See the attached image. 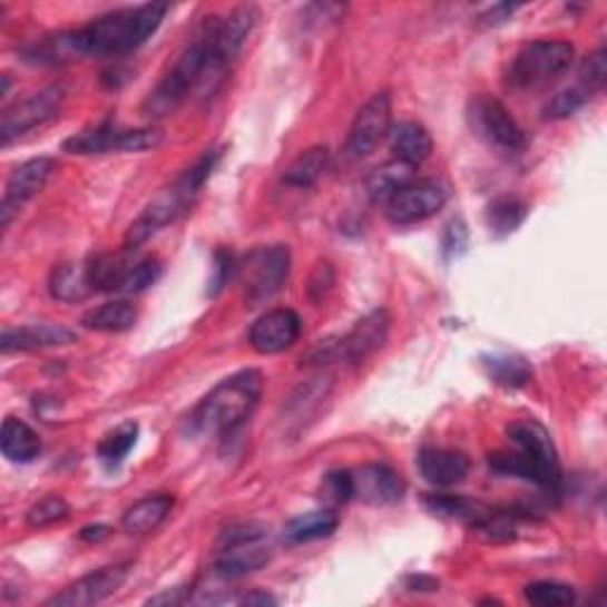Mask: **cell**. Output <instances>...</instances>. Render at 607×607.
Returning a JSON list of instances; mask_svg holds the SVG:
<instances>
[{"label":"cell","instance_id":"8992f818","mask_svg":"<svg viewBox=\"0 0 607 607\" xmlns=\"http://www.w3.org/2000/svg\"><path fill=\"white\" fill-rule=\"evenodd\" d=\"M273 548L268 544V529L264 525H241L221 537L218 556L214 560V575L218 579H243L271 562Z\"/></svg>","mask_w":607,"mask_h":607},{"label":"cell","instance_id":"60d3db41","mask_svg":"<svg viewBox=\"0 0 607 607\" xmlns=\"http://www.w3.org/2000/svg\"><path fill=\"white\" fill-rule=\"evenodd\" d=\"M233 271H235V256H233V252L216 249L214 266H212V278H209V287H207L209 297H216V294L228 285Z\"/></svg>","mask_w":607,"mask_h":607},{"label":"cell","instance_id":"7dc6e473","mask_svg":"<svg viewBox=\"0 0 607 607\" xmlns=\"http://www.w3.org/2000/svg\"><path fill=\"white\" fill-rule=\"evenodd\" d=\"M241 603L243 605H275V598L268 594H262V591H252V594L243 596Z\"/></svg>","mask_w":607,"mask_h":607},{"label":"cell","instance_id":"3957f363","mask_svg":"<svg viewBox=\"0 0 607 607\" xmlns=\"http://www.w3.org/2000/svg\"><path fill=\"white\" fill-rule=\"evenodd\" d=\"M224 77L214 65L212 52V17L202 22L193 36V41L183 48L174 67L164 74V79L150 90L143 102V115L147 119H161L174 115L176 109L190 98L199 86H209Z\"/></svg>","mask_w":607,"mask_h":607},{"label":"cell","instance_id":"83f0119b","mask_svg":"<svg viewBox=\"0 0 607 607\" xmlns=\"http://www.w3.org/2000/svg\"><path fill=\"white\" fill-rule=\"evenodd\" d=\"M425 503L434 515H439V518L466 522L472 529L480 527L493 512V508H489L480 501L463 499V496H453V493H432V496H428Z\"/></svg>","mask_w":607,"mask_h":607},{"label":"cell","instance_id":"e0dca14e","mask_svg":"<svg viewBox=\"0 0 607 607\" xmlns=\"http://www.w3.org/2000/svg\"><path fill=\"white\" fill-rule=\"evenodd\" d=\"M302 335V319L292 309H271L249 327V346L256 354H281Z\"/></svg>","mask_w":607,"mask_h":607},{"label":"cell","instance_id":"8d00e7d4","mask_svg":"<svg viewBox=\"0 0 607 607\" xmlns=\"http://www.w3.org/2000/svg\"><path fill=\"white\" fill-rule=\"evenodd\" d=\"M605 81H607V55H605V48H598L596 52L588 55V58H584L579 67V86L594 96L598 94V90H603Z\"/></svg>","mask_w":607,"mask_h":607},{"label":"cell","instance_id":"e575fe53","mask_svg":"<svg viewBox=\"0 0 607 607\" xmlns=\"http://www.w3.org/2000/svg\"><path fill=\"white\" fill-rule=\"evenodd\" d=\"M69 518V503L62 496H46L39 503H33L27 512V525L33 529H46Z\"/></svg>","mask_w":607,"mask_h":607},{"label":"cell","instance_id":"52a82bcc","mask_svg":"<svg viewBox=\"0 0 607 607\" xmlns=\"http://www.w3.org/2000/svg\"><path fill=\"white\" fill-rule=\"evenodd\" d=\"M164 143L159 126L124 128L112 119H105L96 126L74 134L65 140V153L69 155H107V153H145L155 150Z\"/></svg>","mask_w":607,"mask_h":607},{"label":"cell","instance_id":"cb8c5ba5","mask_svg":"<svg viewBox=\"0 0 607 607\" xmlns=\"http://www.w3.org/2000/svg\"><path fill=\"white\" fill-rule=\"evenodd\" d=\"M172 510H174V496L150 493L124 512L121 529L126 531V535H134V537L150 535V531H155L157 527L167 522Z\"/></svg>","mask_w":607,"mask_h":607},{"label":"cell","instance_id":"d6a6232c","mask_svg":"<svg viewBox=\"0 0 607 607\" xmlns=\"http://www.w3.org/2000/svg\"><path fill=\"white\" fill-rule=\"evenodd\" d=\"M525 598L539 607H567L577 600L572 586L560 581H531L525 586Z\"/></svg>","mask_w":607,"mask_h":607},{"label":"cell","instance_id":"603a6c76","mask_svg":"<svg viewBox=\"0 0 607 607\" xmlns=\"http://www.w3.org/2000/svg\"><path fill=\"white\" fill-rule=\"evenodd\" d=\"M48 290L52 300L65 304H77L88 300L90 294H96L94 278H90L88 262H67L55 266L50 273Z\"/></svg>","mask_w":607,"mask_h":607},{"label":"cell","instance_id":"74e56055","mask_svg":"<svg viewBox=\"0 0 607 607\" xmlns=\"http://www.w3.org/2000/svg\"><path fill=\"white\" fill-rule=\"evenodd\" d=\"M470 243V233L463 218H453L447 224L444 235H441V254H444L447 262L461 260V256L468 252Z\"/></svg>","mask_w":607,"mask_h":607},{"label":"cell","instance_id":"4fadbf2b","mask_svg":"<svg viewBox=\"0 0 607 607\" xmlns=\"http://www.w3.org/2000/svg\"><path fill=\"white\" fill-rule=\"evenodd\" d=\"M508 437L527 461L539 470L546 489H556L560 482V461L554 439L537 420H515L508 425Z\"/></svg>","mask_w":607,"mask_h":607},{"label":"cell","instance_id":"ab89813d","mask_svg":"<svg viewBox=\"0 0 607 607\" xmlns=\"http://www.w3.org/2000/svg\"><path fill=\"white\" fill-rule=\"evenodd\" d=\"M323 493L333 503H349V501H354L352 470H333V472H327L325 480H323Z\"/></svg>","mask_w":607,"mask_h":607},{"label":"cell","instance_id":"ac0fdd59","mask_svg":"<svg viewBox=\"0 0 607 607\" xmlns=\"http://www.w3.org/2000/svg\"><path fill=\"white\" fill-rule=\"evenodd\" d=\"M354 499L368 506H394L407 496V482L403 477L382 463H365L352 470Z\"/></svg>","mask_w":607,"mask_h":607},{"label":"cell","instance_id":"ee69618b","mask_svg":"<svg viewBox=\"0 0 607 607\" xmlns=\"http://www.w3.org/2000/svg\"><path fill=\"white\" fill-rule=\"evenodd\" d=\"M186 600H190L186 586H178V588H169V591H164V594L150 598V600H147V605H180Z\"/></svg>","mask_w":607,"mask_h":607},{"label":"cell","instance_id":"7bdbcfd3","mask_svg":"<svg viewBox=\"0 0 607 607\" xmlns=\"http://www.w3.org/2000/svg\"><path fill=\"white\" fill-rule=\"evenodd\" d=\"M335 283V271L333 266H330L327 262L319 264V268L314 271V275H311V283H309V294H311V300L319 302L323 294L333 287Z\"/></svg>","mask_w":607,"mask_h":607},{"label":"cell","instance_id":"2e32d148","mask_svg":"<svg viewBox=\"0 0 607 607\" xmlns=\"http://www.w3.org/2000/svg\"><path fill=\"white\" fill-rule=\"evenodd\" d=\"M55 167H58L55 159L36 157L20 164V167L10 174L6 183L3 202H0V224H3V228H8L12 216L20 212L29 199H33L46 188V183L50 180Z\"/></svg>","mask_w":607,"mask_h":607},{"label":"cell","instance_id":"1f68e13d","mask_svg":"<svg viewBox=\"0 0 607 607\" xmlns=\"http://www.w3.org/2000/svg\"><path fill=\"white\" fill-rule=\"evenodd\" d=\"M138 432V422H124L117 430L105 434V439L98 444V458L107 470H115L126 461V456L136 447Z\"/></svg>","mask_w":607,"mask_h":607},{"label":"cell","instance_id":"d590c367","mask_svg":"<svg viewBox=\"0 0 607 607\" xmlns=\"http://www.w3.org/2000/svg\"><path fill=\"white\" fill-rule=\"evenodd\" d=\"M588 98H591V94H588V90H584L581 86L560 90V94L550 98L548 105L544 107V117L546 119H567V117H572L575 112H579V109L588 102Z\"/></svg>","mask_w":607,"mask_h":607},{"label":"cell","instance_id":"9c48e42d","mask_svg":"<svg viewBox=\"0 0 607 607\" xmlns=\"http://www.w3.org/2000/svg\"><path fill=\"white\" fill-rule=\"evenodd\" d=\"M468 124L472 134L487 145L503 153H522L527 147V136L520 124L512 119L501 100L487 94L474 96L468 102Z\"/></svg>","mask_w":607,"mask_h":607},{"label":"cell","instance_id":"7c38bea8","mask_svg":"<svg viewBox=\"0 0 607 607\" xmlns=\"http://www.w3.org/2000/svg\"><path fill=\"white\" fill-rule=\"evenodd\" d=\"M392 131V98L375 94L363 102L346 136V153L361 159L373 155Z\"/></svg>","mask_w":607,"mask_h":607},{"label":"cell","instance_id":"836d02e7","mask_svg":"<svg viewBox=\"0 0 607 607\" xmlns=\"http://www.w3.org/2000/svg\"><path fill=\"white\" fill-rule=\"evenodd\" d=\"M411 172L413 169L407 167V164H401V161L390 164V167H384L382 172L378 169V174L371 180V195H373V199L388 202L401 186H407L409 180H413Z\"/></svg>","mask_w":607,"mask_h":607},{"label":"cell","instance_id":"f1b7e54d","mask_svg":"<svg viewBox=\"0 0 607 607\" xmlns=\"http://www.w3.org/2000/svg\"><path fill=\"white\" fill-rule=\"evenodd\" d=\"M482 365L487 375L506 390H520L535 378V368L518 354H489L482 356Z\"/></svg>","mask_w":607,"mask_h":607},{"label":"cell","instance_id":"277c9868","mask_svg":"<svg viewBox=\"0 0 607 607\" xmlns=\"http://www.w3.org/2000/svg\"><path fill=\"white\" fill-rule=\"evenodd\" d=\"M221 159L218 147H212L205 155H202L190 169L183 172L167 190H161L150 205H147L138 218L126 231L124 237V247L128 249H138L150 241L153 235L164 231L167 226L176 224L180 216H186L193 207L195 197L199 190L205 188V183L212 178L216 164Z\"/></svg>","mask_w":607,"mask_h":607},{"label":"cell","instance_id":"9a60e30c","mask_svg":"<svg viewBox=\"0 0 607 607\" xmlns=\"http://www.w3.org/2000/svg\"><path fill=\"white\" fill-rule=\"evenodd\" d=\"M131 575V565L102 567L98 572H90L74 584L65 586L60 594H55L46 605L50 607H90L115 596Z\"/></svg>","mask_w":607,"mask_h":607},{"label":"cell","instance_id":"d4e9b609","mask_svg":"<svg viewBox=\"0 0 607 607\" xmlns=\"http://www.w3.org/2000/svg\"><path fill=\"white\" fill-rule=\"evenodd\" d=\"M0 451L10 463L27 466L41 456V437L20 418H6L0 430Z\"/></svg>","mask_w":607,"mask_h":607},{"label":"cell","instance_id":"b9f144b4","mask_svg":"<svg viewBox=\"0 0 607 607\" xmlns=\"http://www.w3.org/2000/svg\"><path fill=\"white\" fill-rule=\"evenodd\" d=\"M335 361H342V354H340V337H327V340H321L316 342L314 346L309 349L306 356L302 359V365H327V363H335Z\"/></svg>","mask_w":607,"mask_h":607},{"label":"cell","instance_id":"484cf974","mask_svg":"<svg viewBox=\"0 0 607 607\" xmlns=\"http://www.w3.org/2000/svg\"><path fill=\"white\" fill-rule=\"evenodd\" d=\"M337 527H340V518L335 510L330 508L311 510V512L297 515V518H292L285 525L283 537L287 544H309V541L333 537Z\"/></svg>","mask_w":607,"mask_h":607},{"label":"cell","instance_id":"4316f807","mask_svg":"<svg viewBox=\"0 0 607 607\" xmlns=\"http://www.w3.org/2000/svg\"><path fill=\"white\" fill-rule=\"evenodd\" d=\"M138 323V309L128 300H115L90 309L84 314L81 325L96 333H126Z\"/></svg>","mask_w":607,"mask_h":607},{"label":"cell","instance_id":"30bf717a","mask_svg":"<svg viewBox=\"0 0 607 607\" xmlns=\"http://www.w3.org/2000/svg\"><path fill=\"white\" fill-rule=\"evenodd\" d=\"M449 202V186L439 178H413L388 202L384 214L394 226H413L437 216Z\"/></svg>","mask_w":607,"mask_h":607},{"label":"cell","instance_id":"f35d334b","mask_svg":"<svg viewBox=\"0 0 607 607\" xmlns=\"http://www.w3.org/2000/svg\"><path fill=\"white\" fill-rule=\"evenodd\" d=\"M161 275V262L153 254H140L138 262L131 273V285H128V294H138L145 292L147 287H153Z\"/></svg>","mask_w":607,"mask_h":607},{"label":"cell","instance_id":"5bb4252c","mask_svg":"<svg viewBox=\"0 0 607 607\" xmlns=\"http://www.w3.org/2000/svg\"><path fill=\"white\" fill-rule=\"evenodd\" d=\"M256 22H260V10L254 6H241L226 17H212V52L221 74H226L243 52Z\"/></svg>","mask_w":607,"mask_h":607},{"label":"cell","instance_id":"6da1fadb","mask_svg":"<svg viewBox=\"0 0 607 607\" xmlns=\"http://www.w3.org/2000/svg\"><path fill=\"white\" fill-rule=\"evenodd\" d=\"M167 3H143L96 17L74 31H65L71 58H121L145 46L167 17Z\"/></svg>","mask_w":607,"mask_h":607},{"label":"cell","instance_id":"ba28073f","mask_svg":"<svg viewBox=\"0 0 607 607\" xmlns=\"http://www.w3.org/2000/svg\"><path fill=\"white\" fill-rule=\"evenodd\" d=\"M292 254L287 245H266L252 249L241 266L245 300L260 306L278 294L290 281Z\"/></svg>","mask_w":607,"mask_h":607},{"label":"cell","instance_id":"7402d4cb","mask_svg":"<svg viewBox=\"0 0 607 607\" xmlns=\"http://www.w3.org/2000/svg\"><path fill=\"white\" fill-rule=\"evenodd\" d=\"M390 147L394 153V159L407 164V167L415 169L418 164H422L425 159H430L434 143L430 131L418 121H399L392 126L390 131Z\"/></svg>","mask_w":607,"mask_h":607},{"label":"cell","instance_id":"8fae6325","mask_svg":"<svg viewBox=\"0 0 607 607\" xmlns=\"http://www.w3.org/2000/svg\"><path fill=\"white\" fill-rule=\"evenodd\" d=\"M65 100H67L65 86L52 84L8 107L3 112V119H0V138H3V145H10L14 138H22L36 131V128L50 124L52 119H58Z\"/></svg>","mask_w":607,"mask_h":607},{"label":"cell","instance_id":"7a4b0ae2","mask_svg":"<svg viewBox=\"0 0 607 607\" xmlns=\"http://www.w3.org/2000/svg\"><path fill=\"white\" fill-rule=\"evenodd\" d=\"M264 392V375L245 368L221 380L188 415L193 437H231L247 425Z\"/></svg>","mask_w":607,"mask_h":607},{"label":"cell","instance_id":"d6986e66","mask_svg":"<svg viewBox=\"0 0 607 607\" xmlns=\"http://www.w3.org/2000/svg\"><path fill=\"white\" fill-rule=\"evenodd\" d=\"M392 316L388 309H375L363 316L344 337H340V354L346 363H363L384 346L390 337Z\"/></svg>","mask_w":607,"mask_h":607},{"label":"cell","instance_id":"4dcf8cb0","mask_svg":"<svg viewBox=\"0 0 607 607\" xmlns=\"http://www.w3.org/2000/svg\"><path fill=\"white\" fill-rule=\"evenodd\" d=\"M330 153L325 145H314L292 159L283 174V183L290 188H311L325 174Z\"/></svg>","mask_w":607,"mask_h":607},{"label":"cell","instance_id":"bcb514c9","mask_svg":"<svg viewBox=\"0 0 607 607\" xmlns=\"http://www.w3.org/2000/svg\"><path fill=\"white\" fill-rule=\"evenodd\" d=\"M107 537H109V527H105V525L84 527V529H81V539H84V541H90V544H94V541H102V539H107Z\"/></svg>","mask_w":607,"mask_h":607},{"label":"cell","instance_id":"f546056e","mask_svg":"<svg viewBox=\"0 0 607 607\" xmlns=\"http://www.w3.org/2000/svg\"><path fill=\"white\" fill-rule=\"evenodd\" d=\"M527 214H529V209L520 197L501 195V197H496L493 202H489L487 214H484L487 228L493 237H508L525 224Z\"/></svg>","mask_w":607,"mask_h":607},{"label":"cell","instance_id":"ffe728a7","mask_svg":"<svg viewBox=\"0 0 607 607\" xmlns=\"http://www.w3.org/2000/svg\"><path fill=\"white\" fill-rule=\"evenodd\" d=\"M77 340L79 335L67 325L36 323V325H22V327H6L3 337H0V349H3V354L33 352V349L74 344Z\"/></svg>","mask_w":607,"mask_h":607},{"label":"cell","instance_id":"44dd1931","mask_svg":"<svg viewBox=\"0 0 607 607\" xmlns=\"http://www.w3.org/2000/svg\"><path fill=\"white\" fill-rule=\"evenodd\" d=\"M418 470L422 480L430 482L437 489H449L466 482L470 472L468 456L461 451L425 447L418 453Z\"/></svg>","mask_w":607,"mask_h":607},{"label":"cell","instance_id":"5b68a950","mask_svg":"<svg viewBox=\"0 0 607 607\" xmlns=\"http://www.w3.org/2000/svg\"><path fill=\"white\" fill-rule=\"evenodd\" d=\"M575 65V46L560 39L527 43L515 55L508 69V84L518 90H539L560 81Z\"/></svg>","mask_w":607,"mask_h":607},{"label":"cell","instance_id":"f6af8a7d","mask_svg":"<svg viewBox=\"0 0 607 607\" xmlns=\"http://www.w3.org/2000/svg\"><path fill=\"white\" fill-rule=\"evenodd\" d=\"M515 10H518V6H493L480 17V20L484 25H489V27L491 25H503V22H508L510 14H515Z\"/></svg>","mask_w":607,"mask_h":607}]
</instances>
